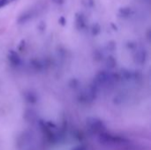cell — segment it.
I'll return each instance as SVG.
<instances>
[{
  "label": "cell",
  "mask_w": 151,
  "mask_h": 150,
  "mask_svg": "<svg viewBox=\"0 0 151 150\" xmlns=\"http://www.w3.org/2000/svg\"><path fill=\"white\" fill-rule=\"evenodd\" d=\"M75 25L76 27L79 30H82L86 27V19L85 16L82 13H77L76 14V19H75Z\"/></svg>",
  "instance_id": "6da1fadb"
},
{
  "label": "cell",
  "mask_w": 151,
  "mask_h": 150,
  "mask_svg": "<svg viewBox=\"0 0 151 150\" xmlns=\"http://www.w3.org/2000/svg\"><path fill=\"white\" fill-rule=\"evenodd\" d=\"M132 14H133V11L129 7H123L119 10V16L120 18L127 19V18H129Z\"/></svg>",
  "instance_id": "7a4b0ae2"
},
{
  "label": "cell",
  "mask_w": 151,
  "mask_h": 150,
  "mask_svg": "<svg viewBox=\"0 0 151 150\" xmlns=\"http://www.w3.org/2000/svg\"><path fill=\"white\" fill-rule=\"evenodd\" d=\"M29 19H31V14L29 12H25L23 13L18 19L19 23H25L26 21H27Z\"/></svg>",
  "instance_id": "3957f363"
},
{
  "label": "cell",
  "mask_w": 151,
  "mask_h": 150,
  "mask_svg": "<svg viewBox=\"0 0 151 150\" xmlns=\"http://www.w3.org/2000/svg\"><path fill=\"white\" fill-rule=\"evenodd\" d=\"M100 30H101V27L98 24H94L93 25V27H92V33L94 34H97L100 33Z\"/></svg>",
  "instance_id": "277c9868"
},
{
  "label": "cell",
  "mask_w": 151,
  "mask_h": 150,
  "mask_svg": "<svg viewBox=\"0 0 151 150\" xmlns=\"http://www.w3.org/2000/svg\"><path fill=\"white\" fill-rule=\"evenodd\" d=\"M13 1H15V0H0V8L3 7V6L7 5L8 4L13 2Z\"/></svg>",
  "instance_id": "5b68a950"
},
{
  "label": "cell",
  "mask_w": 151,
  "mask_h": 150,
  "mask_svg": "<svg viewBox=\"0 0 151 150\" xmlns=\"http://www.w3.org/2000/svg\"><path fill=\"white\" fill-rule=\"evenodd\" d=\"M58 22L62 25V26H65V19L64 17H60L59 19H58Z\"/></svg>",
  "instance_id": "8992f818"
},
{
  "label": "cell",
  "mask_w": 151,
  "mask_h": 150,
  "mask_svg": "<svg viewBox=\"0 0 151 150\" xmlns=\"http://www.w3.org/2000/svg\"><path fill=\"white\" fill-rule=\"evenodd\" d=\"M53 3H55V4H64V2H65V0H51Z\"/></svg>",
  "instance_id": "52a82bcc"
},
{
  "label": "cell",
  "mask_w": 151,
  "mask_h": 150,
  "mask_svg": "<svg viewBox=\"0 0 151 150\" xmlns=\"http://www.w3.org/2000/svg\"><path fill=\"white\" fill-rule=\"evenodd\" d=\"M73 150H85V148L82 147V146H80V147H77L76 149H74Z\"/></svg>",
  "instance_id": "ba28073f"
}]
</instances>
